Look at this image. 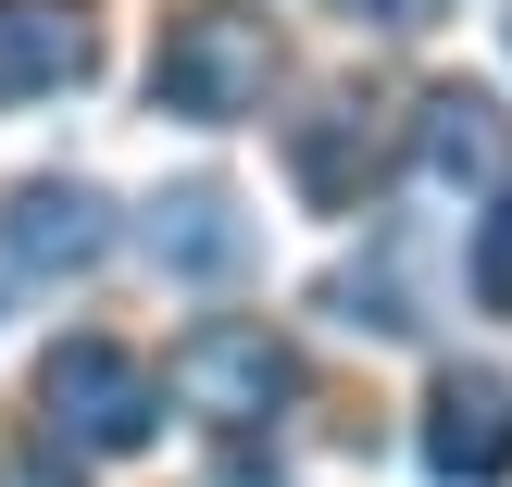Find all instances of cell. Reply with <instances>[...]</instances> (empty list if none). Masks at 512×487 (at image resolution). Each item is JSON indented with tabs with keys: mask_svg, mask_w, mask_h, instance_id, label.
Here are the masks:
<instances>
[{
	"mask_svg": "<svg viewBox=\"0 0 512 487\" xmlns=\"http://www.w3.org/2000/svg\"><path fill=\"white\" fill-rule=\"evenodd\" d=\"M275 63L288 50H275V25L250 0H175L163 38H150V100L188 113V125H238V113H263Z\"/></svg>",
	"mask_w": 512,
	"mask_h": 487,
	"instance_id": "cell-1",
	"label": "cell"
},
{
	"mask_svg": "<svg viewBox=\"0 0 512 487\" xmlns=\"http://www.w3.org/2000/svg\"><path fill=\"white\" fill-rule=\"evenodd\" d=\"M38 413L63 450H88V463H125V450H150V425H163V388H150V363L125 338H63L38 363Z\"/></svg>",
	"mask_w": 512,
	"mask_h": 487,
	"instance_id": "cell-2",
	"label": "cell"
},
{
	"mask_svg": "<svg viewBox=\"0 0 512 487\" xmlns=\"http://www.w3.org/2000/svg\"><path fill=\"white\" fill-rule=\"evenodd\" d=\"M163 388L188 400L200 425H225V438H250V425H275V400H300V350L275 338L263 313H213V325H188V338H175Z\"/></svg>",
	"mask_w": 512,
	"mask_h": 487,
	"instance_id": "cell-3",
	"label": "cell"
},
{
	"mask_svg": "<svg viewBox=\"0 0 512 487\" xmlns=\"http://www.w3.org/2000/svg\"><path fill=\"white\" fill-rule=\"evenodd\" d=\"M425 475L438 487H500L512 475V375L450 363L438 388H425Z\"/></svg>",
	"mask_w": 512,
	"mask_h": 487,
	"instance_id": "cell-4",
	"label": "cell"
},
{
	"mask_svg": "<svg viewBox=\"0 0 512 487\" xmlns=\"http://www.w3.org/2000/svg\"><path fill=\"white\" fill-rule=\"evenodd\" d=\"M0 250H13V275H88L100 250H113V213H100V188H75V175H38V188L0 200Z\"/></svg>",
	"mask_w": 512,
	"mask_h": 487,
	"instance_id": "cell-5",
	"label": "cell"
},
{
	"mask_svg": "<svg viewBox=\"0 0 512 487\" xmlns=\"http://www.w3.org/2000/svg\"><path fill=\"white\" fill-rule=\"evenodd\" d=\"M100 63L88 0H0V100H50Z\"/></svg>",
	"mask_w": 512,
	"mask_h": 487,
	"instance_id": "cell-6",
	"label": "cell"
},
{
	"mask_svg": "<svg viewBox=\"0 0 512 487\" xmlns=\"http://www.w3.org/2000/svg\"><path fill=\"white\" fill-rule=\"evenodd\" d=\"M512 163V125L488 88H425L413 100V175H438V188H488Z\"/></svg>",
	"mask_w": 512,
	"mask_h": 487,
	"instance_id": "cell-7",
	"label": "cell"
},
{
	"mask_svg": "<svg viewBox=\"0 0 512 487\" xmlns=\"http://www.w3.org/2000/svg\"><path fill=\"white\" fill-rule=\"evenodd\" d=\"M288 175L300 188L325 200V213H350V200H363V175H375V138H363V100H313V113L288 125Z\"/></svg>",
	"mask_w": 512,
	"mask_h": 487,
	"instance_id": "cell-8",
	"label": "cell"
},
{
	"mask_svg": "<svg viewBox=\"0 0 512 487\" xmlns=\"http://www.w3.org/2000/svg\"><path fill=\"white\" fill-rule=\"evenodd\" d=\"M150 250H163L175 275H238L250 263V225H238L225 188H163V200H150Z\"/></svg>",
	"mask_w": 512,
	"mask_h": 487,
	"instance_id": "cell-9",
	"label": "cell"
},
{
	"mask_svg": "<svg viewBox=\"0 0 512 487\" xmlns=\"http://www.w3.org/2000/svg\"><path fill=\"white\" fill-rule=\"evenodd\" d=\"M475 300H488V313H512V188L475 213Z\"/></svg>",
	"mask_w": 512,
	"mask_h": 487,
	"instance_id": "cell-10",
	"label": "cell"
},
{
	"mask_svg": "<svg viewBox=\"0 0 512 487\" xmlns=\"http://www.w3.org/2000/svg\"><path fill=\"white\" fill-rule=\"evenodd\" d=\"M375 25H438V0H363Z\"/></svg>",
	"mask_w": 512,
	"mask_h": 487,
	"instance_id": "cell-11",
	"label": "cell"
}]
</instances>
